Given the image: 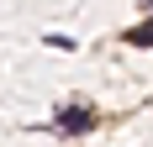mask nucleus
I'll list each match as a JSON object with an SVG mask.
<instances>
[{"mask_svg": "<svg viewBox=\"0 0 153 147\" xmlns=\"http://www.w3.org/2000/svg\"><path fill=\"white\" fill-rule=\"evenodd\" d=\"M90 126H95V110H90V105H63L58 116H53V132H58V137H85Z\"/></svg>", "mask_w": 153, "mask_h": 147, "instance_id": "f257e3e1", "label": "nucleus"}, {"mask_svg": "<svg viewBox=\"0 0 153 147\" xmlns=\"http://www.w3.org/2000/svg\"><path fill=\"white\" fill-rule=\"evenodd\" d=\"M127 42H132V47H153V21L132 26V32H127Z\"/></svg>", "mask_w": 153, "mask_h": 147, "instance_id": "f03ea898", "label": "nucleus"}]
</instances>
